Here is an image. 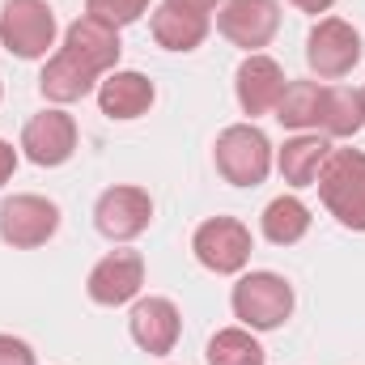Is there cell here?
<instances>
[{"mask_svg": "<svg viewBox=\"0 0 365 365\" xmlns=\"http://www.w3.org/2000/svg\"><path fill=\"white\" fill-rule=\"evenodd\" d=\"M319 200L344 225L365 234V153L361 149H331L319 170Z\"/></svg>", "mask_w": 365, "mask_h": 365, "instance_id": "obj_1", "label": "cell"}, {"mask_svg": "<svg viewBox=\"0 0 365 365\" xmlns=\"http://www.w3.org/2000/svg\"><path fill=\"white\" fill-rule=\"evenodd\" d=\"M230 306L242 319V327L276 331L293 314V284L276 272H247V276H238V284L230 293Z\"/></svg>", "mask_w": 365, "mask_h": 365, "instance_id": "obj_2", "label": "cell"}, {"mask_svg": "<svg viewBox=\"0 0 365 365\" xmlns=\"http://www.w3.org/2000/svg\"><path fill=\"white\" fill-rule=\"evenodd\" d=\"M212 158H217L221 179L234 182V187H259L272 175V140L255 123L225 128L212 145Z\"/></svg>", "mask_w": 365, "mask_h": 365, "instance_id": "obj_3", "label": "cell"}, {"mask_svg": "<svg viewBox=\"0 0 365 365\" xmlns=\"http://www.w3.org/2000/svg\"><path fill=\"white\" fill-rule=\"evenodd\" d=\"M0 47L17 60H43L56 47V13L47 0H9L0 9Z\"/></svg>", "mask_w": 365, "mask_h": 365, "instance_id": "obj_4", "label": "cell"}, {"mask_svg": "<svg viewBox=\"0 0 365 365\" xmlns=\"http://www.w3.org/2000/svg\"><path fill=\"white\" fill-rule=\"evenodd\" d=\"M306 64L314 77L323 81H336V77H349L357 64H361V34L344 21V17H323L310 38H306Z\"/></svg>", "mask_w": 365, "mask_h": 365, "instance_id": "obj_5", "label": "cell"}, {"mask_svg": "<svg viewBox=\"0 0 365 365\" xmlns=\"http://www.w3.org/2000/svg\"><path fill=\"white\" fill-rule=\"evenodd\" d=\"M195 259L217 276H234L251 259V230L238 217H208L191 238Z\"/></svg>", "mask_w": 365, "mask_h": 365, "instance_id": "obj_6", "label": "cell"}, {"mask_svg": "<svg viewBox=\"0 0 365 365\" xmlns=\"http://www.w3.org/2000/svg\"><path fill=\"white\" fill-rule=\"evenodd\" d=\"M60 230V208L47 195H9L0 204V238L13 251H34Z\"/></svg>", "mask_w": 365, "mask_h": 365, "instance_id": "obj_7", "label": "cell"}, {"mask_svg": "<svg viewBox=\"0 0 365 365\" xmlns=\"http://www.w3.org/2000/svg\"><path fill=\"white\" fill-rule=\"evenodd\" d=\"M153 221V200L145 187H106L93 204V225L110 242H132L149 230Z\"/></svg>", "mask_w": 365, "mask_h": 365, "instance_id": "obj_8", "label": "cell"}, {"mask_svg": "<svg viewBox=\"0 0 365 365\" xmlns=\"http://www.w3.org/2000/svg\"><path fill=\"white\" fill-rule=\"evenodd\" d=\"M217 30L247 56H255L280 30V4L276 0H225L217 9Z\"/></svg>", "mask_w": 365, "mask_h": 365, "instance_id": "obj_9", "label": "cell"}, {"mask_svg": "<svg viewBox=\"0 0 365 365\" xmlns=\"http://www.w3.org/2000/svg\"><path fill=\"white\" fill-rule=\"evenodd\" d=\"M21 149L34 166H64L77 153V123L68 110H43L21 128Z\"/></svg>", "mask_w": 365, "mask_h": 365, "instance_id": "obj_10", "label": "cell"}, {"mask_svg": "<svg viewBox=\"0 0 365 365\" xmlns=\"http://www.w3.org/2000/svg\"><path fill=\"white\" fill-rule=\"evenodd\" d=\"M128 331L132 340L149 353V357H166L175 353L179 344V331H182V314L170 297H140L128 314Z\"/></svg>", "mask_w": 365, "mask_h": 365, "instance_id": "obj_11", "label": "cell"}, {"mask_svg": "<svg viewBox=\"0 0 365 365\" xmlns=\"http://www.w3.org/2000/svg\"><path fill=\"white\" fill-rule=\"evenodd\" d=\"M60 51H68L77 64H86L93 77H106V73H115L123 43H119V30H115V26H106V21H98V17L86 13V17H77V21L68 26Z\"/></svg>", "mask_w": 365, "mask_h": 365, "instance_id": "obj_12", "label": "cell"}, {"mask_svg": "<svg viewBox=\"0 0 365 365\" xmlns=\"http://www.w3.org/2000/svg\"><path fill=\"white\" fill-rule=\"evenodd\" d=\"M140 284H145V259L136 251L102 255L93 264L90 280H86V289H90V297L98 306H123V302H132L140 293Z\"/></svg>", "mask_w": 365, "mask_h": 365, "instance_id": "obj_13", "label": "cell"}, {"mask_svg": "<svg viewBox=\"0 0 365 365\" xmlns=\"http://www.w3.org/2000/svg\"><path fill=\"white\" fill-rule=\"evenodd\" d=\"M234 93H238V106L255 119V115H268L276 110V102H280V93H284V68L276 64L272 56H264V51H255V56H247L242 64H238V73H234Z\"/></svg>", "mask_w": 365, "mask_h": 365, "instance_id": "obj_14", "label": "cell"}, {"mask_svg": "<svg viewBox=\"0 0 365 365\" xmlns=\"http://www.w3.org/2000/svg\"><path fill=\"white\" fill-rule=\"evenodd\" d=\"M153 81L145 77V73H106V81H98V106H102V115L106 119H140L149 106H153Z\"/></svg>", "mask_w": 365, "mask_h": 365, "instance_id": "obj_15", "label": "cell"}, {"mask_svg": "<svg viewBox=\"0 0 365 365\" xmlns=\"http://www.w3.org/2000/svg\"><path fill=\"white\" fill-rule=\"evenodd\" d=\"M327 153H331L327 136H319V132H314V136L302 132V136L284 140V149L276 153V170H280V179L289 182V187H314L319 170H323V162H327Z\"/></svg>", "mask_w": 365, "mask_h": 365, "instance_id": "obj_16", "label": "cell"}, {"mask_svg": "<svg viewBox=\"0 0 365 365\" xmlns=\"http://www.w3.org/2000/svg\"><path fill=\"white\" fill-rule=\"evenodd\" d=\"M149 30H153L158 47H166V51H195L208 38V17H200L191 9H175L162 0L149 17Z\"/></svg>", "mask_w": 365, "mask_h": 365, "instance_id": "obj_17", "label": "cell"}, {"mask_svg": "<svg viewBox=\"0 0 365 365\" xmlns=\"http://www.w3.org/2000/svg\"><path fill=\"white\" fill-rule=\"evenodd\" d=\"M102 77H93L86 64H77L68 51H56L51 60H47V68H43V77H38V90L47 102H60V106H68V102H81L86 93L98 86Z\"/></svg>", "mask_w": 365, "mask_h": 365, "instance_id": "obj_18", "label": "cell"}, {"mask_svg": "<svg viewBox=\"0 0 365 365\" xmlns=\"http://www.w3.org/2000/svg\"><path fill=\"white\" fill-rule=\"evenodd\" d=\"M365 128V98L349 86H323L319 102V132L323 136H357Z\"/></svg>", "mask_w": 365, "mask_h": 365, "instance_id": "obj_19", "label": "cell"}, {"mask_svg": "<svg viewBox=\"0 0 365 365\" xmlns=\"http://www.w3.org/2000/svg\"><path fill=\"white\" fill-rule=\"evenodd\" d=\"M310 234V208L297 195H276L264 208V238L276 247H293Z\"/></svg>", "mask_w": 365, "mask_h": 365, "instance_id": "obj_20", "label": "cell"}, {"mask_svg": "<svg viewBox=\"0 0 365 365\" xmlns=\"http://www.w3.org/2000/svg\"><path fill=\"white\" fill-rule=\"evenodd\" d=\"M319 102H323L319 81H284V93H280L272 115L280 119V128L306 132V128H319Z\"/></svg>", "mask_w": 365, "mask_h": 365, "instance_id": "obj_21", "label": "cell"}, {"mask_svg": "<svg viewBox=\"0 0 365 365\" xmlns=\"http://www.w3.org/2000/svg\"><path fill=\"white\" fill-rule=\"evenodd\" d=\"M268 353L247 327H225L208 340V365H264Z\"/></svg>", "mask_w": 365, "mask_h": 365, "instance_id": "obj_22", "label": "cell"}, {"mask_svg": "<svg viewBox=\"0 0 365 365\" xmlns=\"http://www.w3.org/2000/svg\"><path fill=\"white\" fill-rule=\"evenodd\" d=\"M86 13L119 30V26H132V21L145 17L149 13V0H86Z\"/></svg>", "mask_w": 365, "mask_h": 365, "instance_id": "obj_23", "label": "cell"}, {"mask_svg": "<svg viewBox=\"0 0 365 365\" xmlns=\"http://www.w3.org/2000/svg\"><path fill=\"white\" fill-rule=\"evenodd\" d=\"M0 365H34V349L17 336H4L0 331Z\"/></svg>", "mask_w": 365, "mask_h": 365, "instance_id": "obj_24", "label": "cell"}, {"mask_svg": "<svg viewBox=\"0 0 365 365\" xmlns=\"http://www.w3.org/2000/svg\"><path fill=\"white\" fill-rule=\"evenodd\" d=\"M13 170H17V153H13V145L0 140V187L13 179Z\"/></svg>", "mask_w": 365, "mask_h": 365, "instance_id": "obj_25", "label": "cell"}, {"mask_svg": "<svg viewBox=\"0 0 365 365\" xmlns=\"http://www.w3.org/2000/svg\"><path fill=\"white\" fill-rule=\"evenodd\" d=\"M166 4H175V9H191V13H200V17H208L221 0H166Z\"/></svg>", "mask_w": 365, "mask_h": 365, "instance_id": "obj_26", "label": "cell"}, {"mask_svg": "<svg viewBox=\"0 0 365 365\" xmlns=\"http://www.w3.org/2000/svg\"><path fill=\"white\" fill-rule=\"evenodd\" d=\"M293 4H297L302 13H327V9H331L336 0H293Z\"/></svg>", "mask_w": 365, "mask_h": 365, "instance_id": "obj_27", "label": "cell"}, {"mask_svg": "<svg viewBox=\"0 0 365 365\" xmlns=\"http://www.w3.org/2000/svg\"><path fill=\"white\" fill-rule=\"evenodd\" d=\"M361 98H365V90H361Z\"/></svg>", "mask_w": 365, "mask_h": 365, "instance_id": "obj_28", "label": "cell"}]
</instances>
